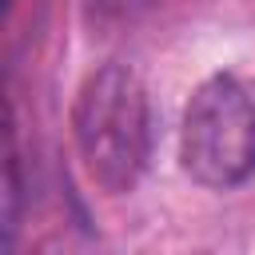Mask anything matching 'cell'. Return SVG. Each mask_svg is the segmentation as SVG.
Instances as JSON below:
<instances>
[{"label": "cell", "mask_w": 255, "mask_h": 255, "mask_svg": "<svg viewBox=\"0 0 255 255\" xmlns=\"http://www.w3.org/2000/svg\"><path fill=\"white\" fill-rule=\"evenodd\" d=\"M72 139L100 191L124 195L139 183L151 155V112L147 92L128 64H104L80 84Z\"/></svg>", "instance_id": "6da1fadb"}, {"label": "cell", "mask_w": 255, "mask_h": 255, "mask_svg": "<svg viewBox=\"0 0 255 255\" xmlns=\"http://www.w3.org/2000/svg\"><path fill=\"white\" fill-rule=\"evenodd\" d=\"M179 163L215 191L255 175V80L215 72L191 92L179 124Z\"/></svg>", "instance_id": "7a4b0ae2"}]
</instances>
